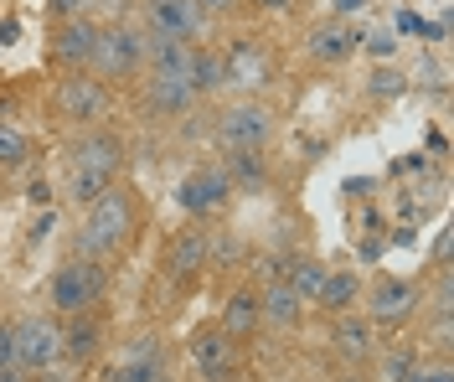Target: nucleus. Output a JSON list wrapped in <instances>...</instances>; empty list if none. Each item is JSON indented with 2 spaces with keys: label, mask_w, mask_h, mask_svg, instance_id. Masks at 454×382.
Instances as JSON below:
<instances>
[{
  "label": "nucleus",
  "mask_w": 454,
  "mask_h": 382,
  "mask_svg": "<svg viewBox=\"0 0 454 382\" xmlns=\"http://www.w3.org/2000/svg\"><path fill=\"white\" fill-rule=\"evenodd\" d=\"M135 222H140L135 191L109 186L104 197H93V202L83 207V222H78V248H83V259L109 264L114 253H124V243L135 238Z\"/></svg>",
  "instance_id": "1"
},
{
  "label": "nucleus",
  "mask_w": 454,
  "mask_h": 382,
  "mask_svg": "<svg viewBox=\"0 0 454 382\" xmlns=\"http://www.w3.org/2000/svg\"><path fill=\"white\" fill-rule=\"evenodd\" d=\"M109 290V269L98 264V259H67V264L52 269V279H47V300H52V310L62 316H83L88 305H98Z\"/></svg>",
  "instance_id": "2"
},
{
  "label": "nucleus",
  "mask_w": 454,
  "mask_h": 382,
  "mask_svg": "<svg viewBox=\"0 0 454 382\" xmlns=\"http://www.w3.org/2000/svg\"><path fill=\"white\" fill-rule=\"evenodd\" d=\"M145 47H150V31L135 21H114L98 31V52H93V73L98 78H135L145 73Z\"/></svg>",
  "instance_id": "3"
},
{
  "label": "nucleus",
  "mask_w": 454,
  "mask_h": 382,
  "mask_svg": "<svg viewBox=\"0 0 454 382\" xmlns=\"http://www.w3.org/2000/svg\"><path fill=\"white\" fill-rule=\"evenodd\" d=\"M217 140L227 150H263L274 140V114L258 104V98H238L227 104L223 119H217Z\"/></svg>",
  "instance_id": "4"
},
{
  "label": "nucleus",
  "mask_w": 454,
  "mask_h": 382,
  "mask_svg": "<svg viewBox=\"0 0 454 382\" xmlns=\"http://www.w3.org/2000/svg\"><path fill=\"white\" fill-rule=\"evenodd\" d=\"M57 114L67 119V124H98V119L109 114V83L104 78H93V73H67L62 83H57Z\"/></svg>",
  "instance_id": "5"
},
{
  "label": "nucleus",
  "mask_w": 454,
  "mask_h": 382,
  "mask_svg": "<svg viewBox=\"0 0 454 382\" xmlns=\"http://www.w3.org/2000/svg\"><path fill=\"white\" fill-rule=\"evenodd\" d=\"M145 31L166 42H197L207 36V11L197 0H145Z\"/></svg>",
  "instance_id": "6"
},
{
  "label": "nucleus",
  "mask_w": 454,
  "mask_h": 382,
  "mask_svg": "<svg viewBox=\"0 0 454 382\" xmlns=\"http://www.w3.org/2000/svg\"><path fill=\"white\" fill-rule=\"evenodd\" d=\"M16 362L27 372H47L62 362V325L52 316H27L16 321Z\"/></svg>",
  "instance_id": "7"
},
{
  "label": "nucleus",
  "mask_w": 454,
  "mask_h": 382,
  "mask_svg": "<svg viewBox=\"0 0 454 382\" xmlns=\"http://www.w3.org/2000/svg\"><path fill=\"white\" fill-rule=\"evenodd\" d=\"M217 62H223V89H232L238 98H254L269 83V73H274V62H269V52L258 42H232Z\"/></svg>",
  "instance_id": "8"
},
{
  "label": "nucleus",
  "mask_w": 454,
  "mask_h": 382,
  "mask_svg": "<svg viewBox=\"0 0 454 382\" xmlns=\"http://www.w3.org/2000/svg\"><path fill=\"white\" fill-rule=\"evenodd\" d=\"M186 356H192V367H197L201 382H232V372H238V341L227 331H217V325L197 331Z\"/></svg>",
  "instance_id": "9"
},
{
  "label": "nucleus",
  "mask_w": 454,
  "mask_h": 382,
  "mask_svg": "<svg viewBox=\"0 0 454 382\" xmlns=\"http://www.w3.org/2000/svg\"><path fill=\"white\" fill-rule=\"evenodd\" d=\"M67 166L73 171H83V176H109L124 166V145L114 140L109 129H83L78 140H73V150H67Z\"/></svg>",
  "instance_id": "10"
},
{
  "label": "nucleus",
  "mask_w": 454,
  "mask_h": 382,
  "mask_svg": "<svg viewBox=\"0 0 454 382\" xmlns=\"http://www.w3.org/2000/svg\"><path fill=\"white\" fill-rule=\"evenodd\" d=\"M305 321V300L289 290L284 279H269L258 290V331H274V336H294Z\"/></svg>",
  "instance_id": "11"
},
{
  "label": "nucleus",
  "mask_w": 454,
  "mask_h": 382,
  "mask_svg": "<svg viewBox=\"0 0 454 382\" xmlns=\"http://www.w3.org/2000/svg\"><path fill=\"white\" fill-rule=\"evenodd\" d=\"M176 202L186 207L192 217H207V212H217V207L232 202V181H227L223 166H201L192 176L176 186Z\"/></svg>",
  "instance_id": "12"
},
{
  "label": "nucleus",
  "mask_w": 454,
  "mask_h": 382,
  "mask_svg": "<svg viewBox=\"0 0 454 382\" xmlns=\"http://www.w3.org/2000/svg\"><path fill=\"white\" fill-rule=\"evenodd\" d=\"M98 21H88V16H67L62 27H57V42L52 52L62 67H73V73H88L93 67V52H98Z\"/></svg>",
  "instance_id": "13"
},
{
  "label": "nucleus",
  "mask_w": 454,
  "mask_h": 382,
  "mask_svg": "<svg viewBox=\"0 0 454 382\" xmlns=\"http://www.w3.org/2000/svg\"><path fill=\"white\" fill-rule=\"evenodd\" d=\"M362 300H367V310H372V325L403 321V316L419 305V285H413V279H397V274H377V285L362 290Z\"/></svg>",
  "instance_id": "14"
},
{
  "label": "nucleus",
  "mask_w": 454,
  "mask_h": 382,
  "mask_svg": "<svg viewBox=\"0 0 454 382\" xmlns=\"http://www.w3.org/2000/svg\"><path fill=\"white\" fill-rule=\"evenodd\" d=\"M145 98H150L155 114H186L197 104V89L181 73H145Z\"/></svg>",
  "instance_id": "15"
},
{
  "label": "nucleus",
  "mask_w": 454,
  "mask_h": 382,
  "mask_svg": "<svg viewBox=\"0 0 454 382\" xmlns=\"http://www.w3.org/2000/svg\"><path fill=\"white\" fill-rule=\"evenodd\" d=\"M207 264H212V238L207 233L186 228L181 238H170V248H166V274L170 279H192V274H201Z\"/></svg>",
  "instance_id": "16"
},
{
  "label": "nucleus",
  "mask_w": 454,
  "mask_h": 382,
  "mask_svg": "<svg viewBox=\"0 0 454 382\" xmlns=\"http://www.w3.org/2000/svg\"><path fill=\"white\" fill-rule=\"evenodd\" d=\"M356 52V31L346 27V16H331V21H320L310 27V58L325 62V67H340V62Z\"/></svg>",
  "instance_id": "17"
},
{
  "label": "nucleus",
  "mask_w": 454,
  "mask_h": 382,
  "mask_svg": "<svg viewBox=\"0 0 454 382\" xmlns=\"http://www.w3.org/2000/svg\"><path fill=\"white\" fill-rule=\"evenodd\" d=\"M331 347H336L340 356H351V362H367L372 352H377V331H372L362 316H351V310H340L336 331H331Z\"/></svg>",
  "instance_id": "18"
},
{
  "label": "nucleus",
  "mask_w": 454,
  "mask_h": 382,
  "mask_svg": "<svg viewBox=\"0 0 454 382\" xmlns=\"http://www.w3.org/2000/svg\"><path fill=\"white\" fill-rule=\"evenodd\" d=\"M160 372H166V367H160V347H155V341H135V347L109 367V382H150V378H160Z\"/></svg>",
  "instance_id": "19"
},
{
  "label": "nucleus",
  "mask_w": 454,
  "mask_h": 382,
  "mask_svg": "<svg viewBox=\"0 0 454 382\" xmlns=\"http://www.w3.org/2000/svg\"><path fill=\"white\" fill-rule=\"evenodd\" d=\"M217 331H227L232 341H248V336L258 331V290H232L227 294Z\"/></svg>",
  "instance_id": "20"
},
{
  "label": "nucleus",
  "mask_w": 454,
  "mask_h": 382,
  "mask_svg": "<svg viewBox=\"0 0 454 382\" xmlns=\"http://www.w3.org/2000/svg\"><path fill=\"white\" fill-rule=\"evenodd\" d=\"M362 300V279L351 274V269H325V285H320V294H315V305H325V310H351Z\"/></svg>",
  "instance_id": "21"
},
{
  "label": "nucleus",
  "mask_w": 454,
  "mask_h": 382,
  "mask_svg": "<svg viewBox=\"0 0 454 382\" xmlns=\"http://www.w3.org/2000/svg\"><path fill=\"white\" fill-rule=\"evenodd\" d=\"M104 341V325L98 321H73L62 325V362H88Z\"/></svg>",
  "instance_id": "22"
},
{
  "label": "nucleus",
  "mask_w": 454,
  "mask_h": 382,
  "mask_svg": "<svg viewBox=\"0 0 454 382\" xmlns=\"http://www.w3.org/2000/svg\"><path fill=\"white\" fill-rule=\"evenodd\" d=\"M223 171H227L232 186H269V160H263V150H232Z\"/></svg>",
  "instance_id": "23"
},
{
  "label": "nucleus",
  "mask_w": 454,
  "mask_h": 382,
  "mask_svg": "<svg viewBox=\"0 0 454 382\" xmlns=\"http://www.w3.org/2000/svg\"><path fill=\"white\" fill-rule=\"evenodd\" d=\"M186 78H192L197 98H201V93H212V89H223V62H217V52L192 47V67H186Z\"/></svg>",
  "instance_id": "24"
},
{
  "label": "nucleus",
  "mask_w": 454,
  "mask_h": 382,
  "mask_svg": "<svg viewBox=\"0 0 454 382\" xmlns=\"http://www.w3.org/2000/svg\"><path fill=\"white\" fill-rule=\"evenodd\" d=\"M367 93L372 98H382V104H387V98H403V93H408V78L397 73L393 62H377L372 78H367Z\"/></svg>",
  "instance_id": "25"
},
{
  "label": "nucleus",
  "mask_w": 454,
  "mask_h": 382,
  "mask_svg": "<svg viewBox=\"0 0 454 382\" xmlns=\"http://www.w3.org/2000/svg\"><path fill=\"white\" fill-rule=\"evenodd\" d=\"M413 372H419V352H408V347L377 356V382H408Z\"/></svg>",
  "instance_id": "26"
},
{
  "label": "nucleus",
  "mask_w": 454,
  "mask_h": 382,
  "mask_svg": "<svg viewBox=\"0 0 454 382\" xmlns=\"http://www.w3.org/2000/svg\"><path fill=\"white\" fill-rule=\"evenodd\" d=\"M356 47H367L372 62H393L397 58V31L393 27H372L367 36H356Z\"/></svg>",
  "instance_id": "27"
},
{
  "label": "nucleus",
  "mask_w": 454,
  "mask_h": 382,
  "mask_svg": "<svg viewBox=\"0 0 454 382\" xmlns=\"http://www.w3.org/2000/svg\"><path fill=\"white\" fill-rule=\"evenodd\" d=\"M27 155H31L27 135H21L16 124H5V119H0V166H27Z\"/></svg>",
  "instance_id": "28"
},
{
  "label": "nucleus",
  "mask_w": 454,
  "mask_h": 382,
  "mask_svg": "<svg viewBox=\"0 0 454 382\" xmlns=\"http://www.w3.org/2000/svg\"><path fill=\"white\" fill-rule=\"evenodd\" d=\"M114 181L109 176H83V171H73V181H67V197H73V207H88L93 197H104Z\"/></svg>",
  "instance_id": "29"
},
{
  "label": "nucleus",
  "mask_w": 454,
  "mask_h": 382,
  "mask_svg": "<svg viewBox=\"0 0 454 382\" xmlns=\"http://www.w3.org/2000/svg\"><path fill=\"white\" fill-rule=\"evenodd\" d=\"M356 253H362V264H377V259L387 253V233H382V228H377V233H362Z\"/></svg>",
  "instance_id": "30"
},
{
  "label": "nucleus",
  "mask_w": 454,
  "mask_h": 382,
  "mask_svg": "<svg viewBox=\"0 0 454 382\" xmlns=\"http://www.w3.org/2000/svg\"><path fill=\"white\" fill-rule=\"evenodd\" d=\"M88 5H93V0H47V11H52L57 21H67V16H88Z\"/></svg>",
  "instance_id": "31"
},
{
  "label": "nucleus",
  "mask_w": 454,
  "mask_h": 382,
  "mask_svg": "<svg viewBox=\"0 0 454 382\" xmlns=\"http://www.w3.org/2000/svg\"><path fill=\"white\" fill-rule=\"evenodd\" d=\"M397 222H424V202H419L413 191H408V197L397 202Z\"/></svg>",
  "instance_id": "32"
},
{
  "label": "nucleus",
  "mask_w": 454,
  "mask_h": 382,
  "mask_svg": "<svg viewBox=\"0 0 454 382\" xmlns=\"http://www.w3.org/2000/svg\"><path fill=\"white\" fill-rule=\"evenodd\" d=\"M5 362H16V325L11 321H0V367Z\"/></svg>",
  "instance_id": "33"
},
{
  "label": "nucleus",
  "mask_w": 454,
  "mask_h": 382,
  "mask_svg": "<svg viewBox=\"0 0 454 382\" xmlns=\"http://www.w3.org/2000/svg\"><path fill=\"white\" fill-rule=\"evenodd\" d=\"M52 228H57V212H52V207H47V212H36V222H31V243H36V238H47V233H52Z\"/></svg>",
  "instance_id": "34"
},
{
  "label": "nucleus",
  "mask_w": 454,
  "mask_h": 382,
  "mask_svg": "<svg viewBox=\"0 0 454 382\" xmlns=\"http://www.w3.org/2000/svg\"><path fill=\"white\" fill-rule=\"evenodd\" d=\"M408 382H454V372H450V367H419Z\"/></svg>",
  "instance_id": "35"
},
{
  "label": "nucleus",
  "mask_w": 454,
  "mask_h": 382,
  "mask_svg": "<svg viewBox=\"0 0 454 382\" xmlns=\"http://www.w3.org/2000/svg\"><path fill=\"white\" fill-rule=\"evenodd\" d=\"M0 382H31V372L21 362H5V367H0Z\"/></svg>",
  "instance_id": "36"
},
{
  "label": "nucleus",
  "mask_w": 454,
  "mask_h": 382,
  "mask_svg": "<svg viewBox=\"0 0 454 382\" xmlns=\"http://www.w3.org/2000/svg\"><path fill=\"white\" fill-rule=\"evenodd\" d=\"M331 5H336V16H356V11H362L367 0H331Z\"/></svg>",
  "instance_id": "37"
},
{
  "label": "nucleus",
  "mask_w": 454,
  "mask_h": 382,
  "mask_svg": "<svg viewBox=\"0 0 454 382\" xmlns=\"http://www.w3.org/2000/svg\"><path fill=\"white\" fill-rule=\"evenodd\" d=\"M42 382H67V372H62V362H57V367H47V372H42Z\"/></svg>",
  "instance_id": "38"
},
{
  "label": "nucleus",
  "mask_w": 454,
  "mask_h": 382,
  "mask_svg": "<svg viewBox=\"0 0 454 382\" xmlns=\"http://www.w3.org/2000/svg\"><path fill=\"white\" fill-rule=\"evenodd\" d=\"M201 11H227V5H232V0H197Z\"/></svg>",
  "instance_id": "39"
},
{
  "label": "nucleus",
  "mask_w": 454,
  "mask_h": 382,
  "mask_svg": "<svg viewBox=\"0 0 454 382\" xmlns=\"http://www.w3.org/2000/svg\"><path fill=\"white\" fill-rule=\"evenodd\" d=\"M254 5H263V11H284L289 0H254Z\"/></svg>",
  "instance_id": "40"
},
{
  "label": "nucleus",
  "mask_w": 454,
  "mask_h": 382,
  "mask_svg": "<svg viewBox=\"0 0 454 382\" xmlns=\"http://www.w3.org/2000/svg\"><path fill=\"white\" fill-rule=\"evenodd\" d=\"M150 382H176V378H166V372H160V378H150Z\"/></svg>",
  "instance_id": "41"
}]
</instances>
